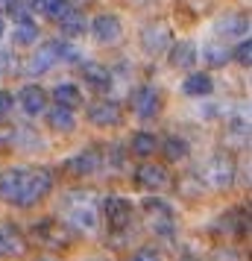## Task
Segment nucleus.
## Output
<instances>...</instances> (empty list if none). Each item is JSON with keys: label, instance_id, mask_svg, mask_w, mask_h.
<instances>
[{"label": "nucleus", "instance_id": "1", "mask_svg": "<svg viewBox=\"0 0 252 261\" xmlns=\"http://www.w3.org/2000/svg\"><path fill=\"white\" fill-rule=\"evenodd\" d=\"M97 194L94 191H68L62 197V214L73 229L91 232L97 226Z\"/></svg>", "mask_w": 252, "mask_h": 261}, {"label": "nucleus", "instance_id": "2", "mask_svg": "<svg viewBox=\"0 0 252 261\" xmlns=\"http://www.w3.org/2000/svg\"><path fill=\"white\" fill-rule=\"evenodd\" d=\"M53 188V173H50L47 167H36V170H30L26 173V182H24V191H21V197H18V208H33L38 202L44 200Z\"/></svg>", "mask_w": 252, "mask_h": 261}, {"label": "nucleus", "instance_id": "3", "mask_svg": "<svg viewBox=\"0 0 252 261\" xmlns=\"http://www.w3.org/2000/svg\"><path fill=\"white\" fill-rule=\"evenodd\" d=\"M141 208H144L147 223H150V229H153L156 235H161V238H173L176 235V214H173V208H170L164 200L150 197V200L141 202Z\"/></svg>", "mask_w": 252, "mask_h": 261}, {"label": "nucleus", "instance_id": "4", "mask_svg": "<svg viewBox=\"0 0 252 261\" xmlns=\"http://www.w3.org/2000/svg\"><path fill=\"white\" fill-rule=\"evenodd\" d=\"M62 59H76V50L68 47L65 41H47L36 50V56L30 59V73H47L56 62Z\"/></svg>", "mask_w": 252, "mask_h": 261}, {"label": "nucleus", "instance_id": "5", "mask_svg": "<svg viewBox=\"0 0 252 261\" xmlns=\"http://www.w3.org/2000/svg\"><path fill=\"white\" fill-rule=\"evenodd\" d=\"M235 179V162L229 155H211L203 167V182L211 185V188H229Z\"/></svg>", "mask_w": 252, "mask_h": 261}, {"label": "nucleus", "instance_id": "6", "mask_svg": "<svg viewBox=\"0 0 252 261\" xmlns=\"http://www.w3.org/2000/svg\"><path fill=\"white\" fill-rule=\"evenodd\" d=\"M103 214L111 232H129L132 226V202L123 197H106L103 200Z\"/></svg>", "mask_w": 252, "mask_h": 261}, {"label": "nucleus", "instance_id": "7", "mask_svg": "<svg viewBox=\"0 0 252 261\" xmlns=\"http://www.w3.org/2000/svg\"><path fill=\"white\" fill-rule=\"evenodd\" d=\"M33 235H36L38 244H44L50 249H62L71 244V235H68V229L59 226L56 220H38L33 223Z\"/></svg>", "mask_w": 252, "mask_h": 261}, {"label": "nucleus", "instance_id": "8", "mask_svg": "<svg viewBox=\"0 0 252 261\" xmlns=\"http://www.w3.org/2000/svg\"><path fill=\"white\" fill-rule=\"evenodd\" d=\"M26 173H30V167H9V170L0 173V202H9V205L18 202L21 191H24Z\"/></svg>", "mask_w": 252, "mask_h": 261}, {"label": "nucleus", "instance_id": "9", "mask_svg": "<svg viewBox=\"0 0 252 261\" xmlns=\"http://www.w3.org/2000/svg\"><path fill=\"white\" fill-rule=\"evenodd\" d=\"M91 33H94V38L100 41V44H118L120 36H123V27H120L118 15H97L94 24H91Z\"/></svg>", "mask_w": 252, "mask_h": 261}, {"label": "nucleus", "instance_id": "10", "mask_svg": "<svg viewBox=\"0 0 252 261\" xmlns=\"http://www.w3.org/2000/svg\"><path fill=\"white\" fill-rule=\"evenodd\" d=\"M132 109L138 118H156L158 109H161V94H158L153 85H147V88H138L132 94Z\"/></svg>", "mask_w": 252, "mask_h": 261}, {"label": "nucleus", "instance_id": "11", "mask_svg": "<svg viewBox=\"0 0 252 261\" xmlns=\"http://www.w3.org/2000/svg\"><path fill=\"white\" fill-rule=\"evenodd\" d=\"M135 179H138L141 188H150V191L170 188V173H167V167H161V165H141L135 170Z\"/></svg>", "mask_w": 252, "mask_h": 261}, {"label": "nucleus", "instance_id": "12", "mask_svg": "<svg viewBox=\"0 0 252 261\" xmlns=\"http://www.w3.org/2000/svg\"><path fill=\"white\" fill-rule=\"evenodd\" d=\"M88 120L94 126H118L123 120V109L118 103H111V100H100V103H94L88 109Z\"/></svg>", "mask_w": 252, "mask_h": 261}, {"label": "nucleus", "instance_id": "13", "mask_svg": "<svg viewBox=\"0 0 252 261\" xmlns=\"http://www.w3.org/2000/svg\"><path fill=\"white\" fill-rule=\"evenodd\" d=\"M170 44V27L167 24H147L144 30H141V47L147 50V53H161V50Z\"/></svg>", "mask_w": 252, "mask_h": 261}, {"label": "nucleus", "instance_id": "14", "mask_svg": "<svg viewBox=\"0 0 252 261\" xmlns=\"http://www.w3.org/2000/svg\"><path fill=\"white\" fill-rule=\"evenodd\" d=\"M26 241L15 223H0V255H24Z\"/></svg>", "mask_w": 252, "mask_h": 261}, {"label": "nucleus", "instance_id": "15", "mask_svg": "<svg viewBox=\"0 0 252 261\" xmlns=\"http://www.w3.org/2000/svg\"><path fill=\"white\" fill-rule=\"evenodd\" d=\"M97 167H100V155L94 153V150H82V153L71 155L68 162H65V170L71 173V176H91Z\"/></svg>", "mask_w": 252, "mask_h": 261}, {"label": "nucleus", "instance_id": "16", "mask_svg": "<svg viewBox=\"0 0 252 261\" xmlns=\"http://www.w3.org/2000/svg\"><path fill=\"white\" fill-rule=\"evenodd\" d=\"M82 80L85 85H91L94 91H108L111 88V73H108L106 65H100V62H82Z\"/></svg>", "mask_w": 252, "mask_h": 261}, {"label": "nucleus", "instance_id": "17", "mask_svg": "<svg viewBox=\"0 0 252 261\" xmlns=\"http://www.w3.org/2000/svg\"><path fill=\"white\" fill-rule=\"evenodd\" d=\"M217 232H226V235H246L249 232V212H243V208H238V212H229L223 220H220V226H217Z\"/></svg>", "mask_w": 252, "mask_h": 261}, {"label": "nucleus", "instance_id": "18", "mask_svg": "<svg viewBox=\"0 0 252 261\" xmlns=\"http://www.w3.org/2000/svg\"><path fill=\"white\" fill-rule=\"evenodd\" d=\"M217 33H223V38H240L249 33V18L246 15H226L223 21H217Z\"/></svg>", "mask_w": 252, "mask_h": 261}, {"label": "nucleus", "instance_id": "19", "mask_svg": "<svg viewBox=\"0 0 252 261\" xmlns=\"http://www.w3.org/2000/svg\"><path fill=\"white\" fill-rule=\"evenodd\" d=\"M21 106H24L26 115H41L47 109V94L38 85H26L24 91H21Z\"/></svg>", "mask_w": 252, "mask_h": 261}, {"label": "nucleus", "instance_id": "20", "mask_svg": "<svg viewBox=\"0 0 252 261\" xmlns=\"http://www.w3.org/2000/svg\"><path fill=\"white\" fill-rule=\"evenodd\" d=\"M53 97H56V103H59V109H76V106H82V94H79V88L73 83H62L53 88Z\"/></svg>", "mask_w": 252, "mask_h": 261}, {"label": "nucleus", "instance_id": "21", "mask_svg": "<svg viewBox=\"0 0 252 261\" xmlns=\"http://www.w3.org/2000/svg\"><path fill=\"white\" fill-rule=\"evenodd\" d=\"M59 30L65 33L68 38H76L85 33V15L79 9H68V12L59 18Z\"/></svg>", "mask_w": 252, "mask_h": 261}, {"label": "nucleus", "instance_id": "22", "mask_svg": "<svg viewBox=\"0 0 252 261\" xmlns=\"http://www.w3.org/2000/svg\"><path fill=\"white\" fill-rule=\"evenodd\" d=\"M182 91L188 97H205V94L214 91V83H211L208 73H191V76L185 80V85H182Z\"/></svg>", "mask_w": 252, "mask_h": 261}, {"label": "nucleus", "instance_id": "23", "mask_svg": "<svg viewBox=\"0 0 252 261\" xmlns=\"http://www.w3.org/2000/svg\"><path fill=\"white\" fill-rule=\"evenodd\" d=\"M197 62V47L193 41H176V47L170 50V65L173 68H191Z\"/></svg>", "mask_w": 252, "mask_h": 261}, {"label": "nucleus", "instance_id": "24", "mask_svg": "<svg viewBox=\"0 0 252 261\" xmlns=\"http://www.w3.org/2000/svg\"><path fill=\"white\" fill-rule=\"evenodd\" d=\"M156 135L153 132H135L132 135V141H129V150H132L138 159H147V155H153L156 153Z\"/></svg>", "mask_w": 252, "mask_h": 261}, {"label": "nucleus", "instance_id": "25", "mask_svg": "<svg viewBox=\"0 0 252 261\" xmlns=\"http://www.w3.org/2000/svg\"><path fill=\"white\" fill-rule=\"evenodd\" d=\"M47 126L50 129H56V132H73L76 129V120H73V115L68 112V109H50V115H47Z\"/></svg>", "mask_w": 252, "mask_h": 261}, {"label": "nucleus", "instance_id": "26", "mask_svg": "<svg viewBox=\"0 0 252 261\" xmlns=\"http://www.w3.org/2000/svg\"><path fill=\"white\" fill-rule=\"evenodd\" d=\"M161 153L167 162H182V159H188V141L185 138H176V135H170L167 141L161 144Z\"/></svg>", "mask_w": 252, "mask_h": 261}, {"label": "nucleus", "instance_id": "27", "mask_svg": "<svg viewBox=\"0 0 252 261\" xmlns=\"http://www.w3.org/2000/svg\"><path fill=\"white\" fill-rule=\"evenodd\" d=\"M203 59L211 65V68H223L229 59V50L223 47V41H208L203 47Z\"/></svg>", "mask_w": 252, "mask_h": 261}, {"label": "nucleus", "instance_id": "28", "mask_svg": "<svg viewBox=\"0 0 252 261\" xmlns=\"http://www.w3.org/2000/svg\"><path fill=\"white\" fill-rule=\"evenodd\" d=\"M33 6H36L41 15H50V18H56V21L71 9V3H68V0H33Z\"/></svg>", "mask_w": 252, "mask_h": 261}, {"label": "nucleus", "instance_id": "29", "mask_svg": "<svg viewBox=\"0 0 252 261\" xmlns=\"http://www.w3.org/2000/svg\"><path fill=\"white\" fill-rule=\"evenodd\" d=\"M36 38H38V27L33 24V21H30V24H21L12 33V41H15V44H21V47H26V44H36Z\"/></svg>", "mask_w": 252, "mask_h": 261}, {"label": "nucleus", "instance_id": "30", "mask_svg": "<svg viewBox=\"0 0 252 261\" xmlns=\"http://www.w3.org/2000/svg\"><path fill=\"white\" fill-rule=\"evenodd\" d=\"M9 15H12L15 21H21V24H30V6H26V0H9Z\"/></svg>", "mask_w": 252, "mask_h": 261}, {"label": "nucleus", "instance_id": "31", "mask_svg": "<svg viewBox=\"0 0 252 261\" xmlns=\"http://www.w3.org/2000/svg\"><path fill=\"white\" fill-rule=\"evenodd\" d=\"M129 261H161V252L156 247H138L129 255Z\"/></svg>", "mask_w": 252, "mask_h": 261}, {"label": "nucleus", "instance_id": "32", "mask_svg": "<svg viewBox=\"0 0 252 261\" xmlns=\"http://www.w3.org/2000/svg\"><path fill=\"white\" fill-rule=\"evenodd\" d=\"M208 261H243V258H240L238 249H232V247H220V249H214V252L208 255Z\"/></svg>", "mask_w": 252, "mask_h": 261}, {"label": "nucleus", "instance_id": "33", "mask_svg": "<svg viewBox=\"0 0 252 261\" xmlns=\"http://www.w3.org/2000/svg\"><path fill=\"white\" fill-rule=\"evenodd\" d=\"M235 62H238V65H249V62H252V44H249V38H246V41H240L238 47H235Z\"/></svg>", "mask_w": 252, "mask_h": 261}, {"label": "nucleus", "instance_id": "34", "mask_svg": "<svg viewBox=\"0 0 252 261\" xmlns=\"http://www.w3.org/2000/svg\"><path fill=\"white\" fill-rule=\"evenodd\" d=\"M12 106H15V97L9 91H0V120L12 115Z\"/></svg>", "mask_w": 252, "mask_h": 261}, {"label": "nucleus", "instance_id": "35", "mask_svg": "<svg viewBox=\"0 0 252 261\" xmlns=\"http://www.w3.org/2000/svg\"><path fill=\"white\" fill-rule=\"evenodd\" d=\"M68 3H71V0H68ZM73 3H91V0H73Z\"/></svg>", "mask_w": 252, "mask_h": 261}, {"label": "nucleus", "instance_id": "36", "mask_svg": "<svg viewBox=\"0 0 252 261\" xmlns=\"http://www.w3.org/2000/svg\"><path fill=\"white\" fill-rule=\"evenodd\" d=\"M36 261H56V258H36Z\"/></svg>", "mask_w": 252, "mask_h": 261}, {"label": "nucleus", "instance_id": "37", "mask_svg": "<svg viewBox=\"0 0 252 261\" xmlns=\"http://www.w3.org/2000/svg\"><path fill=\"white\" fill-rule=\"evenodd\" d=\"M0 24H3V9H0Z\"/></svg>", "mask_w": 252, "mask_h": 261}, {"label": "nucleus", "instance_id": "38", "mask_svg": "<svg viewBox=\"0 0 252 261\" xmlns=\"http://www.w3.org/2000/svg\"><path fill=\"white\" fill-rule=\"evenodd\" d=\"M88 261H100V258H88Z\"/></svg>", "mask_w": 252, "mask_h": 261}, {"label": "nucleus", "instance_id": "39", "mask_svg": "<svg viewBox=\"0 0 252 261\" xmlns=\"http://www.w3.org/2000/svg\"><path fill=\"white\" fill-rule=\"evenodd\" d=\"M0 33H3V27H0Z\"/></svg>", "mask_w": 252, "mask_h": 261}]
</instances>
